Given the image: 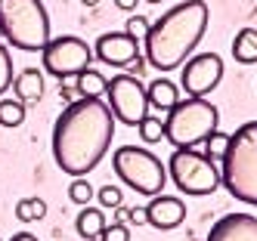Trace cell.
I'll return each instance as SVG.
<instances>
[{
	"label": "cell",
	"mask_w": 257,
	"mask_h": 241,
	"mask_svg": "<svg viewBox=\"0 0 257 241\" xmlns=\"http://www.w3.org/2000/svg\"><path fill=\"white\" fill-rule=\"evenodd\" d=\"M115 136V115L102 99H75L53 124V158L68 176H87L105 158Z\"/></svg>",
	"instance_id": "cell-1"
},
{
	"label": "cell",
	"mask_w": 257,
	"mask_h": 241,
	"mask_svg": "<svg viewBox=\"0 0 257 241\" xmlns=\"http://www.w3.org/2000/svg\"><path fill=\"white\" fill-rule=\"evenodd\" d=\"M208 4L205 0H186L168 10L158 22L149 25V34L143 41L146 62L158 71H174L195 53L201 37L208 31Z\"/></svg>",
	"instance_id": "cell-2"
},
{
	"label": "cell",
	"mask_w": 257,
	"mask_h": 241,
	"mask_svg": "<svg viewBox=\"0 0 257 241\" xmlns=\"http://www.w3.org/2000/svg\"><path fill=\"white\" fill-rule=\"evenodd\" d=\"M220 185L245 204L257 207V121H248L229 136L220 158Z\"/></svg>",
	"instance_id": "cell-3"
},
{
	"label": "cell",
	"mask_w": 257,
	"mask_h": 241,
	"mask_svg": "<svg viewBox=\"0 0 257 241\" xmlns=\"http://www.w3.org/2000/svg\"><path fill=\"white\" fill-rule=\"evenodd\" d=\"M220 127V111L208 99H180L164 118V142L174 148L205 145L211 133Z\"/></svg>",
	"instance_id": "cell-4"
},
{
	"label": "cell",
	"mask_w": 257,
	"mask_h": 241,
	"mask_svg": "<svg viewBox=\"0 0 257 241\" xmlns=\"http://www.w3.org/2000/svg\"><path fill=\"white\" fill-rule=\"evenodd\" d=\"M0 34L25 53L50 44V16L41 0H0Z\"/></svg>",
	"instance_id": "cell-5"
},
{
	"label": "cell",
	"mask_w": 257,
	"mask_h": 241,
	"mask_svg": "<svg viewBox=\"0 0 257 241\" xmlns=\"http://www.w3.org/2000/svg\"><path fill=\"white\" fill-rule=\"evenodd\" d=\"M112 167L118 179L146 198H155L164 192V182H168V167L158 161V155H152L149 148L143 145H121L112 155Z\"/></svg>",
	"instance_id": "cell-6"
},
{
	"label": "cell",
	"mask_w": 257,
	"mask_h": 241,
	"mask_svg": "<svg viewBox=\"0 0 257 241\" xmlns=\"http://www.w3.org/2000/svg\"><path fill=\"white\" fill-rule=\"evenodd\" d=\"M168 173L177 189L186 195H211L220 185V164L198 148H174Z\"/></svg>",
	"instance_id": "cell-7"
},
{
	"label": "cell",
	"mask_w": 257,
	"mask_h": 241,
	"mask_svg": "<svg viewBox=\"0 0 257 241\" xmlns=\"http://www.w3.org/2000/svg\"><path fill=\"white\" fill-rule=\"evenodd\" d=\"M108 108H112L115 121L127 124V127H137L146 115H149V96H146V87L140 84V78L134 74H115L108 81Z\"/></svg>",
	"instance_id": "cell-8"
},
{
	"label": "cell",
	"mask_w": 257,
	"mask_h": 241,
	"mask_svg": "<svg viewBox=\"0 0 257 241\" xmlns=\"http://www.w3.org/2000/svg\"><path fill=\"white\" fill-rule=\"evenodd\" d=\"M90 47L75 34H62V37H50V44L41 50L44 68L59 81H68L71 74H81L84 68H90Z\"/></svg>",
	"instance_id": "cell-9"
},
{
	"label": "cell",
	"mask_w": 257,
	"mask_h": 241,
	"mask_svg": "<svg viewBox=\"0 0 257 241\" xmlns=\"http://www.w3.org/2000/svg\"><path fill=\"white\" fill-rule=\"evenodd\" d=\"M220 81H223V59L217 53H198L180 68V87L192 99H208V93Z\"/></svg>",
	"instance_id": "cell-10"
},
{
	"label": "cell",
	"mask_w": 257,
	"mask_h": 241,
	"mask_svg": "<svg viewBox=\"0 0 257 241\" xmlns=\"http://www.w3.org/2000/svg\"><path fill=\"white\" fill-rule=\"evenodd\" d=\"M140 41L127 31H108L96 41V59L112 65V68H127L134 59H140Z\"/></svg>",
	"instance_id": "cell-11"
},
{
	"label": "cell",
	"mask_w": 257,
	"mask_h": 241,
	"mask_svg": "<svg viewBox=\"0 0 257 241\" xmlns=\"http://www.w3.org/2000/svg\"><path fill=\"white\" fill-rule=\"evenodd\" d=\"M183 219H186V204H183L177 195H155L149 204H146V222L161 229V232L177 229Z\"/></svg>",
	"instance_id": "cell-12"
},
{
	"label": "cell",
	"mask_w": 257,
	"mask_h": 241,
	"mask_svg": "<svg viewBox=\"0 0 257 241\" xmlns=\"http://www.w3.org/2000/svg\"><path fill=\"white\" fill-rule=\"evenodd\" d=\"M208 241H257V216L251 213L220 216L208 232Z\"/></svg>",
	"instance_id": "cell-13"
},
{
	"label": "cell",
	"mask_w": 257,
	"mask_h": 241,
	"mask_svg": "<svg viewBox=\"0 0 257 241\" xmlns=\"http://www.w3.org/2000/svg\"><path fill=\"white\" fill-rule=\"evenodd\" d=\"M13 93L19 102H38L44 96V74L38 68H25L13 78Z\"/></svg>",
	"instance_id": "cell-14"
},
{
	"label": "cell",
	"mask_w": 257,
	"mask_h": 241,
	"mask_svg": "<svg viewBox=\"0 0 257 241\" xmlns=\"http://www.w3.org/2000/svg\"><path fill=\"white\" fill-rule=\"evenodd\" d=\"M146 96H149V105H155L158 111H171L180 102V87L168 78H155L146 87Z\"/></svg>",
	"instance_id": "cell-15"
},
{
	"label": "cell",
	"mask_w": 257,
	"mask_h": 241,
	"mask_svg": "<svg viewBox=\"0 0 257 241\" xmlns=\"http://www.w3.org/2000/svg\"><path fill=\"white\" fill-rule=\"evenodd\" d=\"M75 90H78L81 99H102V93L108 90V81H105L102 71H96V68H84V71L78 74Z\"/></svg>",
	"instance_id": "cell-16"
},
{
	"label": "cell",
	"mask_w": 257,
	"mask_h": 241,
	"mask_svg": "<svg viewBox=\"0 0 257 241\" xmlns=\"http://www.w3.org/2000/svg\"><path fill=\"white\" fill-rule=\"evenodd\" d=\"M75 229H78V235L87 238V241H99V235H102V229H105V213H102L99 207H84V210L78 213V219H75Z\"/></svg>",
	"instance_id": "cell-17"
},
{
	"label": "cell",
	"mask_w": 257,
	"mask_h": 241,
	"mask_svg": "<svg viewBox=\"0 0 257 241\" xmlns=\"http://www.w3.org/2000/svg\"><path fill=\"white\" fill-rule=\"evenodd\" d=\"M232 56H235V62H242V65H254L257 62V28H242L235 34Z\"/></svg>",
	"instance_id": "cell-18"
},
{
	"label": "cell",
	"mask_w": 257,
	"mask_h": 241,
	"mask_svg": "<svg viewBox=\"0 0 257 241\" xmlns=\"http://www.w3.org/2000/svg\"><path fill=\"white\" fill-rule=\"evenodd\" d=\"M16 216L22 222H38V219L47 216V201L44 198H22L16 204Z\"/></svg>",
	"instance_id": "cell-19"
},
{
	"label": "cell",
	"mask_w": 257,
	"mask_h": 241,
	"mask_svg": "<svg viewBox=\"0 0 257 241\" xmlns=\"http://www.w3.org/2000/svg\"><path fill=\"white\" fill-rule=\"evenodd\" d=\"M25 121V102L0 99V127H19Z\"/></svg>",
	"instance_id": "cell-20"
},
{
	"label": "cell",
	"mask_w": 257,
	"mask_h": 241,
	"mask_svg": "<svg viewBox=\"0 0 257 241\" xmlns=\"http://www.w3.org/2000/svg\"><path fill=\"white\" fill-rule=\"evenodd\" d=\"M137 130H140V139H143V142L155 145V142H161V139H164V118H152V115H146V118L137 124Z\"/></svg>",
	"instance_id": "cell-21"
},
{
	"label": "cell",
	"mask_w": 257,
	"mask_h": 241,
	"mask_svg": "<svg viewBox=\"0 0 257 241\" xmlns=\"http://www.w3.org/2000/svg\"><path fill=\"white\" fill-rule=\"evenodd\" d=\"M68 198L75 201V204H81V207H87V201L93 198V185L87 182V176H75V179H71V185H68Z\"/></svg>",
	"instance_id": "cell-22"
},
{
	"label": "cell",
	"mask_w": 257,
	"mask_h": 241,
	"mask_svg": "<svg viewBox=\"0 0 257 241\" xmlns=\"http://www.w3.org/2000/svg\"><path fill=\"white\" fill-rule=\"evenodd\" d=\"M13 78H16V71H13L10 50H7V44H0V93H7L13 87Z\"/></svg>",
	"instance_id": "cell-23"
},
{
	"label": "cell",
	"mask_w": 257,
	"mask_h": 241,
	"mask_svg": "<svg viewBox=\"0 0 257 241\" xmlns=\"http://www.w3.org/2000/svg\"><path fill=\"white\" fill-rule=\"evenodd\" d=\"M226 145H229V136L217 130V133H211V136H208V142H205V155H208V158H214V161L220 164V158H223V152H226Z\"/></svg>",
	"instance_id": "cell-24"
},
{
	"label": "cell",
	"mask_w": 257,
	"mask_h": 241,
	"mask_svg": "<svg viewBox=\"0 0 257 241\" xmlns=\"http://www.w3.org/2000/svg\"><path fill=\"white\" fill-rule=\"evenodd\" d=\"M96 195H99V204H102V207H112V210H118L121 201H124V192L118 189V185H108V182L102 185Z\"/></svg>",
	"instance_id": "cell-25"
},
{
	"label": "cell",
	"mask_w": 257,
	"mask_h": 241,
	"mask_svg": "<svg viewBox=\"0 0 257 241\" xmlns=\"http://www.w3.org/2000/svg\"><path fill=\"white\" fill-rule=\"evenodd\" d=\"M149 25H152V22H146L143 16H134V19H127V28H124V31L131 34V37H137V41L143 44L146 34H149Z\"/></svg>",
	"instance_id": "cell-26"
},
{
	"label": "cell",
	"mask_w": 257,
	"mask_h": 241,
	"mask_svg": "<svg viewBox=\"0 0 257 241\" xmlns=\"http://www.w3.org/2000/svg\"><path fill=\"white\" fill-rule=\"evenodd\" d=\"M99 241H131V232H127V222H115V226H105Z\"/></svg>",
	"instance_id": "cell-27"
},
{
	"label": "cell",
	"mask_w": 257,
	"mask_h": 241,
	"mask_svg": "<svg viewBox=\"0 0 257 241\" xmlns=\"http://www.w3.org/2000/svg\"><path fill=\"white\" fill-rule=\"evenodd\" d=\"M118 210H121V222H134V226H143L146 222V207H134V210L118 207Z\"/></svg>",
	"instance_id": "cell-28"
},
{
	"label": "cell",
	"mask_w": 257,
	"mask_h": 241,
	"mask_svg": "<svg viewBox=\"0 0 257 241\" xmlns=\"http://www.w3.org/2000/svg\"><path fill=\"white\" fill-rule=\"evenodd\" d=\"M127 71H131V74H134V78H140V74L146 71V59H143V56H140V59H134L131 65H127Z\"/></svg>",
	"instance_id": "cell-29"
},
{
	"label": "cell",
	"mask_w": 257,
	"mask_h": 241,
	"mask_svg": "<svg viewBox=\"0 0 257 241\" xmlns=\"http://www.w3.org/2000/svg\"><path fill=\"white\" fill-rule=\"evenodd\" d=\"M59 93H62V99H68V102L81 99V96H78V90H75V87H68V84H62V87H59Z\"/></svg>",
	"instance_id": "cell-30"
},
{
	"label": "cell",
	"mask_w": 257,
	"mask_h": 241,
	"mask_svg": "<svg viewBox=\"0 0 257 241\" xmlns=\"http://www.w3.org/2000/svg\"><path fill=\"white\" fill-rule=\"evenodd\" d=\"M115 7L124 10V13H134L137 10V0H115Z\"/></svg>",
	"instance_id": "cell-31"
},
{
	"label": "cell",
	"mask_w": 257,
	"mask_h": 241,
	"mask_svg": "<svg viewBox=\"0 0 257 241\" xmlns=\"http://www.w3.org/2000/svg\"><path fill=\"white\" fill-rule=\"evenodd\" d=\"M10 241H38V238H34L31 232H16V235H13Z\"/></svg>",
	"instance_id": "cell-32"
},
{
	"label": "cell",
	"mask_w": 257,
	"mask_h": 241,
	"mask_svg": "<svg viewBox=\"0 0 257 241\" xmlns=\"http://www.w3.org/2000/svg\"><path fill=\"white\" fill-rule=\"evenodd\" d=\"M81 4H84V7H96V4H99V0H81Z\"/></svg>",
	"instance_id": "cell-33"
},
{
	"label": "cell",
	"mask_w": 257,
	"mask_h": 241,
	"mask_svg": "<svg viewBox=\"0 0 257 241\" xmlns=\"http://www.w3.org/2000/svg\"><path fill=\"white\" fill-rule=\"evenodd\" d=\"M149 4H161V0H149Z\"/></svg>",
	"instance_id": "cell-34"
}]
</instances>
